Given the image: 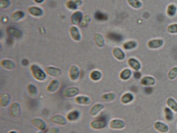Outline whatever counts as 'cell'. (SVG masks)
I'll return each instance as SVG.
<instances>
[{"instance_id": "17", "label": "cell", "mask_w": 177, "mask_h": 133, "mask_svg": "<svg viewBox=\"0 0 177 133\" xmlns=\"http://www.w3.org/2000/svg\"><path fill=\"white\" fill-rule=\"evenodd\" d=\"M164 42L161 39L152 40L148 42V46L151 49H157L163 46Z\"/></svg>"}, {"instance_id": "27", "label": "cell", "mask_w": 177, "mask_h": 133, "mask_svg": "<svg viewBox=\"0 0 177 133\" xmlns=\"http://www.w3.org/2000/svg\"><path fill=\"white\" fill-rule=\"evenodd\" d=\"M167 105L173 111L177 112V102L173 98H169L166 101Z\"/></svg>"}, {"instance_id": "13", "label": "cell", "mask_w": 177, "mask_h": 133, "mask_svg": "<svg viewBox=\"0 0 177 133\" xmlns=\"http://www.w3.org/2000/svg\"><path fill=\"white\" fill-rule=\"evenodd\" d=\"M155 83H156V81L155 79L152 76H144L143 78H142L140 81V83L141 85L147 87L152 86L153 85H155Z\"/></svg>"}, {"instance_id": "42", "label": "cell", "mask_w": 177, "mask_h": 133, "mask_svg": "<svg viewBox=\"0 0 177 133\" xmlns=\"http://www.w3.org/2000/svg\"><path fill=\"white\" fill-rule=\"evenodd\" d=\"M67 5L69 9H75L77 8V4L72 1H70L68 2L67 3Z\"/></svg>"}, {"instance_id": "41", "label": "cell", "mask_w": 177, "mask_h": 133, "mask_svg": "<svg viewBox=\"0 0 177 133\" xmlns=\"http://www.w3.org/2000/svg\"><path fill=\"white\" fill-rule=\"evenodd\" d=\"M90 22V17L89 16H86L85 17L82 19L80 22V26L81 27H85L87 26L88 24Z\"/></svg>"}, {"instance_id": "12", "label": "cell", "mask_w": 177, "mask_h": 133, "mask_svg": "<svg viewBox=\"0 0 177 133\" xmlns=\"http://www.w3.org/2000/svg\"><path fill=\"white\" fill-rule=\"evenodd\" d=\"M60 82L58 80H53L47 86L46 90L49 93H55L59 90Z\"/></svg>"}, {"instance_id": "48", "label": "cell", "mask_w": 177, "mask_h": 133, "mask_svg": "<svg viewBox=\"0 0 177 133\" xmlns=\"http://www.w3.org/2000/svg\"><path fill=\"white\" fill-rule=\"evenodd\" d=\"M37 3H41L44 1V0H34Z\"/></svg>"}, {"instance_id": "49", "label": "cell", "mask_w": 177, "mask_h": 133, "mask_svg": "<svg viewBox=\"0 0 177 133\" xmlns=\"http://www.w3.org/2000/svg\"><path fill=\"white\" fill-rule=\"evenodd\" d=\"M9 133H18V132L16 131H11L9 132Z\"/></svg>"}, {"instance_id": "32", "label": "cell", "mask_w": 177, "mask_h": 133, "mask_svg": "<svg viewBox=\"0 0 177 133\" xmlns=\"http://www.w3.org/2000/svg\"><path fill=\"white\" fill-rule=\"evenodd\" d=\"M107 37L115 42H120L123 39L122 36L116 33H110L107 35Z\"/></svg>"}, {"instance_id": "7", "label": "cell", "mask_w": 177, "mask_h": 133, "mask_svg": "<svg viewBox=\"0 0 177 133\" xmlns=\"http://www.w3.org/2000/svg\"><path fill=\"white\" fill-rule=\"evenodd\" d=\"M51 120L54 123L59 125H65L67 123V119L64 116L60 114H55L53 116Z\"/></svg>"}, {"instance_id": "16", "label": "cell", "mask_w": 177, "mask_h": 133, "mask_svg": "<svg viewBox=\"0 0 177 133\" xmlns=\"http://www.w3.org/2000/svg\"><path fill=\"white\" fill-rule=\"evenodd\" d=\"M128 63L130 67L135 71H139L141 67L140 62L134 58H129L128 60Z\"/></svg>"}, {"instance_id": "5", "label": "cell", "mask_w": 177, "mask_h": 133, "mask_svg": "<svg viewBox=\"0 0 177 133\" xmlns=\"http://www.w3.org/2000/svg\"><path fill=\"white\" fill-rule=\"evenodd\" d=\"M32 124L40 131H44L47 127V124L45 121L41 118H34L32 120Z\"/></svg>"}, {"instance_id": "29", "label": "cell", "mask_w": 177, "mask_h": 133, "mask_svg": "<svg viewBox=\"0 0 177 133\" xmlns=\"http://www.w3.org/2000/svg\"><path fill=\"white\" fill-rule=\"evenodd\" d=\"M90 78L92 81H99L102 78V73L98 70H94L90 73Z\"/></svg>"}, {"instance_id": "31", "label": "cell", "mask_w": 177, "mask_h": 133, "mask_svg": "<svg viewBox=\"0 0 177 133\" xmlns=\"http://www.w3.org/2000/svg\"><path fill=\"white\" fill-rule=\"evenodd\" d=\"M70 32L73 39L77 41H79L80 40L81 38L80 34L77 28L75 27H71V28L70 29Z\"/></svg>"}, {"instance_id": "20", "label": "cell", "mask_w": 177, "mask_h": 133, "mask_svg": "<svg viewBox=\"0 0 177 133\" xmlns=\"http://www.w3.org/2000/svg\"><path fill=\"white\" fill-rule=\"evenodd\" d=\"M27 91L29 95L32 97H37L39 93L37 87L32 83H30L27 86Z\"/></svg>"}, {"instance_id": "23", "label": "cell", "mask_w": 177, "mask_h": 133, "mask_svg": "<svg viewBox=\"0 0 177 133\" xmlns=\"http://www.w3.org/2000/svg\"><path fill=\"white\" fill-rule=\"evenodd\" d=\"M82 19V14L80 12H75L72 15L71 17V21L74 24H80Z\"/></svg>"}, {"instance_id": "50", "label": "cell", "mask_w": 177, "mask_h": 133, "mask_svg": "<svg viewBox=\"0 0 177 133\" xmlns=\"http://www.w3.org/2000/svg\"><path fill=\"white\" fill-rule=\"evenodd\" d=\"M42 133V132L41 131H38V132H37V133Z\"/></svg>"}, {"instance_id": "45", "label": "cell", "mask_w": 177, "mask_h": 133, "mask_svg": "<svg viewBox=\"0 0 177 133\" xmlns=\"http://www.w3.org/2000/svg\"><path fill=\"white\" fill-rule=\"evenodd\" d=\"M141 76V73L139 71H136L134 73V77L137 79H140V77Z\"/></svg>"}, {"instance_id": "19", "label": "cell", "mask_w": 177, "mask_h": 133, "mask_svg": "<svg viewBox=\"0 0 177 133\" xmlns=\"http://www.w3.org/2000/svg\"><path fill=\"white\" fill-rule=\"evenodd\" d=\"M45 70L48 75L54 77L59 76L61 73V70L54 67H48L45 69Z\"/></svg>"}, {"instance_id": "34", "label": "cell", "mask_w": 177, "mask_h": 133, "mask_svg": "<svg viewBox=\"0 0 177 133\" xmlns=\"http://www.w3.org/2000/svg\"><path fill=\"white\" fill-rule=\"evenodd\" d=\"M129 4L134 9H139L142 6V3L139 0H127Z\"/></svg>"}, {"instance_id": "30", "label": "cell", "mask_w": 177, "mask_h": 133, "mask_svg": "<svg viewBox=\"0 0 177 133\" xmlns=\"http://www.w3.org/2000/svg\"><path fill=\"white\" fill-rule=\"evenodd\" d=\"M29 12L31 15L35 16H39L42 15L43 14V11L41 9L37 7H32L29 8Z\"/></svg>"}, {"instance_id": "10", "label": "cell", "mask_w": 177, "mask_h": 133, "mask_svg": "<svg viewBox=\"0 0 177 133\" xmlns=\"http://www.w3.org/2000/svg\"><path fill=\"white\" fill-rule=\"evenodd\" d=\"M80 76V70L76 65H72L69 71V77L72 81H77Z\"/></svg>"}, {"instance_id": "2", "label": "cell", "mask_w": 177, "mask_h": 133, "mask_svg": "<svg viewBox=\"0 0 177 133\" xmlns=\"http://www.w3.org/2000/svg\"><path fill=\"white\" fill-rule=\"evenodd\" d=\"M107 125V121L105 117H99L93 120L90 123V126L94 129L99 130L105 128Z\"/></svg>"}, {"instance_id": "40", "label": "cell", "mask_w": 177, "mask_h": 133, "mask_svg": "<svg viewBox=\"0 0 177 133\" xmlns=\"http://www.w3.org/2000/svg\"><path fill=\"white\" fill-rule=\"evenodd\" d=\"M167 31L169 33H171V34H175L177 33V24H171L167 28Z\"/></svg>"}, {"instance_id": "38", "label": "cell", "mask_w": 177, "mask_h": 133, "mask_svg": "<svg viewBox=\"0 0 177 133\" xmlns=\"http://www.w3.org/2000/svg\"><path fill=\"white\" fill-rule=\"evenodd\" d=\"M95 41L96 43L98 45V46L99 47H102L103 46L104 43H105V41H104V40L102 36L99 35V34H96L95 35Z\"/></svg>"}, {"instance_id": "18", "label": "cell", "mask_w": 177, "mask_h": 133, "mask_svg": "<svg viewBox=\"0 0 177 133\" xmlns=\"http://www.w3.org/2000/svg\"><path fill=\"white\" fill-rule=\"evenodd\" d=\"M133 99H134V96L133 94L131 93L127 92L125 93L124 95H123V96L120 98V101L123 104L126 105L131 103L133 101Z\"/></svg>"}, {"instance_id": "46", "label": "cell", "mask_w": 177, "mask_h": 133, "mask_svg": "<svg viewBox=\"0 0 177 133\" xmlns=\"http://www.w3.org/2000/svg\"><path fill=\"white\" fill-rule=\"evenodd\" d=\"M21 63L24 66H26L29 64V61L27 59H24L21 61Z\"/></svg>"}, {"instance_id": "25", "label": "cell", "mask_w": 177, "mask_h": 133, "mask_svg": "<svg viewBox=\"0 0 177 133\" xmlns=\"http://www.w3.org/2000/svg\"><path fill=\"white\" fill-rule=\"evenodd\" d=\"M164 115L167 121L171 122L173 120L174 116L173 111L168 107H165L164 109Z\"/></svg>"}, {"instance_id": "43", "label": "cell", "mask_w": 177, "mask_h": 133, "mask_svg": "<svg viewBox=\"0 0 177 133\" xmlns=\"http://www.w3.org/2000/svg\"><path fill=\"white\" fill-rule=\"evenodd\" d=\"M10 2L9 0H1V8H6L9 6Z\"/></svg>"}, {"instance_id": "6", "label": "cell", "mask_w": 177, "mask_h": 133, "mask_svg": "<svg viewBox=\"0 0 177 133\" xmlns=\"http://www.w3.org/2000/svg\"><path fill=\"white\" fill-rule=\"evenodd\" d=\"M10 114L14 118H17L20 116L21 114V107L19 103L14 102L11 105Z\"/></svg>"}, {"instance_id": "39", "label": "cell", "mask_w": 177, "mask_h": 133, "mask_svg": "<svg viewBox=\"0 0 177 133\" xmlns=\"http://www.w3.org/2000/svg\"><path fill=\"white\" fill-rule=\"evenodd\" d=\"M24 16V14L22 12L18 11V12H16L14 14L13 16H12V18H13L14 20L16 21V20L21 19Z\"/></svg>"}, {"instance_id": "3", "label": "cell", "mask_w": 177, "mask_h": 133, "mask_svg": "<svg viewBox=\"0 0 177 133\" xmlns=\"http://www.w3.org/2000/svg\"><path fill=\"white\" fill-rule=\"evenodd\" d=\"M80 90L79 88L75 86L66 88L63 91L62 95L66 98H70L75 97L79 95Z\"/></svg>"}, {"instance_id": "26", "label": "cell", "mask_w": 177, "mask_h": 133, "mask_svg": "<svg viewBox=\"0 0 177 133\" xmlns=\"http://www.w3.org/2000/svg\"><path fill=\"white\" fill-rule=\"evenodd\" d=\"M131 74L132 72L131 70L129 69H125L120 72V77L122 80L126 81L131 78Z\"/></svg>"}, {"instance_id": "37", "label": "cell", "mask_w": 177, "mask_h": 133, "mask_svg": "<svg viewBox=\"0 0 177 133\" xmlns=\"http://www.w3.org/2000/svg\"><path fill=\"white\" fill-rule=\"evenodd\" d=\"M177 9L176 6L174 4H171L169 5L167 9V14L170 16H173L175 15L177 12Z\"/></svg>"}, {"instance_id": "22", "label": "cell", "mask_w": 177, "mask_h": 133, "mask_svg": "<svg viewBox=\"0 0 177 133\" xmlns=\"http://www.w3.org/2000/svg\"><path fill=\"white\" fill-rule=\"evenodd\" d=\"M113 54L114 56L116 58V59L119 60H124L125 58V54L124 52L120 48L118 47H115L114 48L113 50Z\"/></svg>"}, {"instance_id": "44", "label": "cell", "mask_w": 177, "mask_h": 133, "mask_svg": "<svg viewBox=\"0 0 177 133\" xmlns=\"http://www.w3.org/2000/svg\"><path fill=\"white\" fill-rule=\"evenodd\" d=\"M59 129L56 127H53L49 129L46 133H59Z\"/></svg>"}, {"instance_id": "35", "label": "cell", "mask_w": 177, "mask_h": 133, "mask_svg": "<svg viewBox=\"0 0 177 133\" xmlns=\"http://www.w3.org/2000/svg\"><path fill=\"white\" fill-rule=\"evenodd\" d=\"M177 77V67L172 68L168 72V78L169 80H173Z\"/></svg>"}, {"instance_id": "15", "label": "cell", "mask_w": 177, "mask_h": 133, "mask_svg": "<svg viewBox=\"0 0 177 133\" xmlns=\"http://www.w3.org/2000/svg\"><path fill=\"white\" fill-rule=\"evenodd\" d=\"M11 101V96L8 93H4L0 96V104L2 107H6Z\"/></svg>"}, {"instance_id": "28", "label": "cell", "mask_w": 177, "mask_h": 133, "mask_svg": "<svg viewBox=\"0 0 177 133\" xmlns=\"http://www.w3.org/2000/svg\"><path fill=\"white\" fill-rule=\"evenodd\" d=\"M7 32L9 33V35L14 37H21V32L20 31L18 30L17 29L14 28L13 27H10L7 29Z\"/></svg>"}, {"instance_id": "24", "label": "cell", "mask_w": 177, "mask_h": 133, "mask_svg": "<svg viewBox=\"0 0 177 133\" xmlns=\"http://www.w3.org/2000/svg\"><path fill=\"white\" fill-rule=\"evenodd\" d=\"M1 65L3 68L8 70H12L15 67V64L13 61L9 59H4L1 61Z\"/></svg>"}, {"instance_id": "11", "label": "cell", "mask_w": 177, "mask_h": 133, "mask_svg": "<svg viewBox=\"0 0 177 133\" xmlns=\"http://www.w3.org/2000/svg\"><path fill=\"white\" fill-rule=\"evenodd\" d=\"M104 109V106L100 104H96L92 107L90 108V116H96L100 112L102 111L103 109Z\"/></svg>"}, {"instance_id": "21", "label": "cell", "mask_w": 177, "mask_h": 133, "mask_svg": "<svg viewBox=\"0 0 177 133\" xmlns=\"http://www.w3.org/2000/svg\"><path fill=\"white\" fill-rule=\"evenodd\" d=\"M116 98V94L114 93H107L103 94L101 96L102 101L105 102H111L114 101Z\"/></svg>"}, {"instance_id": "9", "label": "cell", "mask_w": 177, "mask_h": 133, "mask_svg": "<svg viewBox=\"0 0 177 133\" xmlns=\"http://www.w3.org/2000/svg\"><path fill=\"white\" fill-rule=\"evenodd\" d=\"M75 101L79 105H88L91 103V99L87 96L80 95L75 97Z\"/></svg>"}, {"instance_id": "1", "label": "cell", "mask_w": 177, "mask_h": 133, "mask_svg": "<svg viewBox=\"0 0 177 133\" xmlns=\"http://www.w3.org/2000/svg\"><path fill=\"white\" fill-rule=\"evenodd\" d=\"M31 71L33 77L39 81H44L46 80L47 76L45 72L37 65H32L31 66Z\"/></svg>"}, {"instance_id": "33", "label": "cell", "mask_w": 177, "mask_h": 133, "mask_svg": "<svg viewBox=\"0 0 177 133\" xmlns=\"http://www.w3.org/2000/svg\"><path fill=\"white\" fill-rule=\"evenodd\" d=\"M137 45V44L136 42L133 41H128L125 43L123 45V47L125 50H131L133 48H136Z\"/></svg>"}, {"instance_id": "8", "label": "cell", "mask_w": 177, "mask_h": 133, "mask_svg": "<svg viewBox=\"0 0 177 133\" xmlns=\"http://www.w3.org/2000/svg\"><path fill=\"white\" fill-rule=\"evenodd\" d=\"M154 127L156 131L161 133H167L169 128L167 125L161 121H157L154 123Z\"/></svg>"}, {"instance_id": "47", "label": "cell", "mask_w": 177, "mask_h": 133, "mask_svg": "<svg viewBox=\"0 0 177 133\" xmlns=\"http://www.w3.org/2000/svg\"><path fill=\"white\" fill-rule=\"evenodd\" d=\"M7 42L9 45H11L13 43V39L11 37H9L7 39Z\"/></svg>"}, {"instance_id": "4", "label": "cell", "mask_w": 177, "mask_h": 133, "mask_svg": "<svg viewBox=\"0 0 177 133\" xmlns=\"http://www.w3.org/2000/svg\"><path fill=\"white\" fill-rule=\"evenodd\" d=\"M126 124L124 121L120 119H114L109 123V127L113 129H122L125 127Z\"/></svg>"}, {"instance_id": "36", "label": "cell", "mask_w": 177, "mask_h": 133, "mask_svg": "<svg viewBox=\"0 0 177 133\" xmlns=\"http://www.w3.org/2000/svg\"><path fill=\"white\" fill-rule=\"evenodd\" d=\"M95 17L96 19L100 21H105L107 20V16L105 14L103 13L100 11L97 12L95 15Z\"/></svg>"}, {"instance_id": "14", "label": "cell", "mask_w": 177, "mask_h": 133, "mask_svg": "<svg viewBox=\"0 0 177 133\" xmlns=\"http://www.w3.org/2000/svg\"><path fill=\"white\" fill-rule=\"evenodd\" d=\"M80 116H81L80 112L77 110H74L69 112L67 114L66 118L68 121H69L70 122H75L79 120Z\"/></svg>"}]
</instances>
